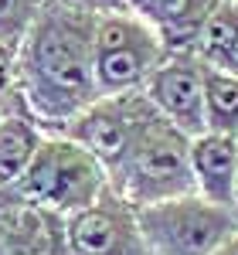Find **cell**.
Segmentation results:
<instances>
[{"mask_svg":"<svg viewBox=\"0 0 238 255\" xmlns=\"http://www.w3.org/2000/svg\"><path fill=\"white\" fill-rule=\"evenodd\" d=\"M96 24L44 3L17 48V92L44 133H61L96 99Z\"/></svg>","mask_w":238,"mask_h":255,"instance_id":"1","label":"cell"},{"mask_svg":"<svg viewBox=\"0 0 238 255\" xmlns=\"http://www.w3.org/2000/svg\"><path fill=\"white\" fill-rule=\"evenodd\" d=\"M109 187H113L109 170L82 143L61 136V133H44L27 174L17 184V191L27 201H34L61 218H72L92 208Z\"/></svg>","mask_w":238,"mask_h":255,"instance_id":"2","label":"cell"},{"mask_svg":"<svg viewBox=\"0 0 238 255\" xmlns=\"http://www.w3.org/2000/svg\"><path fill=\"white\" fill-rule=\"evenodd\" d=\"M109 184L136 211L194 194L191 136H184L177 126H170L163 116H157V123L133 146V153L109 174Z\"/></svg>","mask_w":238,"mask_h":255,"instance_id":"3","label":"cell"},{"mask_svg":"<svg viewBox=\"0 0 238 255\" xmlns=\"http://www.w3.org/2000/svg\"><path fill=\"white\" fill-rule=\"evenodd\" d=\"M150 255H215L238 235V215L198 194L139 208Z\"/></svg>","mask_w":238,"mask_h":255,"instance_id":"4","label":"cell"},{"mask_svg":"<svg viewBox=\"0 0 238 255\" xmlns=\"http://www.w3.org/2000/svg\"><path fill=\"white\" fill-rule=\"evenodd\" d=\"M167 44L157 31L139 20L136 14L122 10L109 14L96 24V82L99 96H122L143 92L150 75L167 58Z\"/></svg>","mask_w":238,"mask_h":255,"instance_id":"5","label":"cell"},{"mask_svg":"<svg viewBox=\"0 0 238 255\" xmlns=\"http://www.w3.org/2000/svg\"><path fill=\"white\" fill-rule=\"evenodd\" d=\"M157 109L143 92H122V96H99L82 116H75L61 136L82 143L102 167L113 174L122 160L133 153L143 133L157 123Z\"/></svg>","mask_w":238,"mask_h":255,"instance_id":"6","label":"cell"},{"mask_svg":"<svg viewBox=\"0 0 238 255\" xmlns=\"http://www.w3.org/2000/svg\"><path fill=\"white\" fill-rule=\"evenodd\" d=\"M72 255H150L139 211L113 187L79 215L65 218Z\"/></svg>","mask_w":238,"mask_h":255,"instance_id":"7","label":"cell"},{"mask_svg":"<svg viewBox=\"0 0 238 255\" xmlns=\"http://www.w3.org/2000/svg\"><path fill=\"white\" fill-rule=\"evenodd\" d=\"M143 96L184 136L208 133L204 126V61L194 51H170L143 85Z\"/></svg>","mask_w":238,"mask_h":255,"instance_id":"8","label":"cell"},{"mask_svg":"<svg viewBox=\"0 0 238 255\" xmlns=\"http://www.w3.org/2000/svg\"><path fill=\"white\" fill-rule=\"evenodd\" d=\"M0 255H72L65 218L27 201L17 187L0 191Z\"/></svg>","mask_w":238,"mask_h":255,"instance_id":"9","label":"cell"},{"mask_svg":"<svg viewBox=\"0 0 238 255\" xmlns=\"http://www.w3.org/2000/svg\"><path fill=\"white\" fill-rule=\"evenodd\" d=\"M129 14L157 31L167 51H194L208 17L221 0H122Z\"/></svg>","mask_w":238,"mask_h":255,"instance_id":"10","label":"cell"},{"mask_svg":"<svg viewBox=\"0 0 238 255\" xmlns=\"http://www.w3.org/2000/svg\"><path fill=\"white\" fill-rule=\"evenodd\" d=\"M191 170L194 194L235 211V174H238V139L201 133L191 139Z\"/></svg>","mask_w":238,"mask_h":255,"instance_id":"11","label":"cell"},{"mask_svg":"<svg viewBox=\"0 0 238 255\" xmlns=\"http://www.w3.org/2000/svg\"><path fill=\"white\" fill-rule=\"evenodd\" d=\"M41 139H44V129L31 119L27 106L0 116V191H10L20 184Z\"/></svg>","mask_w":238,"mask_h":255,"instance_id":"12","label":"cell"},{"mask_svg":"<svg viewBox=\"0 0 238 255\" xmlns=\"http://www.w3.org/2000/svg\"><path fill=\"white\" fill-rule=\"evenodd\" d=\"M194 55L211 68L238 75V0H221L215 7L198 38Z\"/></svg>","mask_w":238,"mask_h":255,"instance_id":"13","label":"cell"},{"mask_svg":"<svg viewBox=\"0 0 238 255\" xmlns=\"http://www.w3.org/2000/svg\"><path fill=\"white\" fill-rule=\"evenodd\" d=\"M204 126L208 133L238 139V75L204 65Z\"/></svg>","mask_w":238,"mask_h":255,"instance_id":"14","label":"cell"},{"mask_svg":"<svg viewBox=\"0 0 238 255\" xmlns=\"http://www.w3.org/2000/svg\"><path fill=\"white\" fill-rule=\"evenodd\" d=\"M44 10V0H0V41L20 48L31 24Z\"/></svg>","mask_w":238,"mask_h":255,"instance_id":"15","label":"cell"},{"mask_svg":"<svg viewBox=\"0 0 238 255\" xmlns=\"http://www.w3.org/2000/svg\"><path fill=\"white\" fill-rule=\"evenodd\" d=\"M48 7L55 10H68V14H82V17H92V20H102L109 14H122L126 3L122 0H44Z\"/></svg>","mask_w":238,"mask_h":255,"instance_id":"16","label":"cell"},{"mask_svg":"<svg viewBox=\"0 0 238 255\" xmlns=\"http://www.w3.org/2000/svg\"><path fill=\"white\" fill-rule=\"evenodd\" d=\"M17 89V48L0 41V99H10Z\"/></svg>","mask_w":238,"mask_h":255,"instance_id":"17","label":"cell"},{"mask_svg":"<svg viewBox=\"0 0 238 255\" xmlns=\"http://www.w3.org/2000/svg\"><path fill=\"white\" fill-rule=\"evenodd\" d=\"M20 106H24V99H20V92L14 89V96H10V99H0V116L14 113V109H20Z\"/></svg>","mask_w":238,"mask_h":255,"instance_id":"18","label":"cell"},{"mask_svg":"<svg viewBox=\"0 0 238 255\" xmlns=\"http://www.w3.org/2000/svg\"><path fill=\"white\" fill-rule=\"evenodd\" d=\"M215 255H238V235L232 238V242H228V245H225L221 252H215Z\"/></svg>","mask_w":238,"mask_h":255,"instance_id":"19","label":"cell"},{"mask_svg":"<svg viewBox=\"0 0 238 255\" xmlns=\"http://www.w3.org/2000/svg\"><path fill=\"white\" fill-rule=\"evenodd\" d=\"M235 215H238V174H235Z\"/></svg>","mask_w":238,"mask_h":255,"instance_id":"20","label":"cell"}]
</instances>
